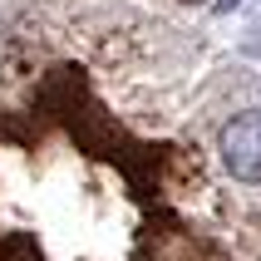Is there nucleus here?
Listing matches in <instances>:
<instances>
[{
    "label": "nucleus",
    "instance_id": "nucleus-1",
    "mask_svg": "<svg viewBox=\"0 0 261 261\" xmlns=\"http://www.w3.org/2000/svg\"><path fill=\"white\" fill-rule=\"evenodd\" d=\"M222 163L237 182H261V109L237 114L222 128Z\"/></svg>",
    "mask_w": 261,
    "mask_h": 261
},
{
    "label": "nucleus",
    "instance_id": "nucleus-2",
    "mask_svg": "<svg viewBox=\"0 0 261 261\" xmlns=\"http://www.w3.org/2000/svg\"><path fill=\"white\" fill-rule=\"evenodd\" d=\"M232 5H237V0H217V10H232Z\"/></svg>",
    "mask_w": 261,
    "mask_h": 261
}]
</instances>
